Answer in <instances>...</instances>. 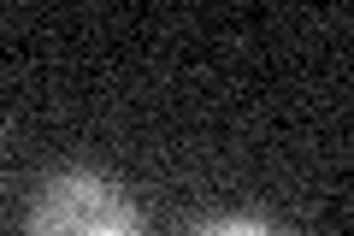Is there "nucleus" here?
Instances as JSON below:
<instances>
[{
    "label": "nucleus",
    "mask_w": 354,
    "mask_h": 236,
    "mask_svg": "<svg viewBox=\"0 0 354 236\" xmlns=\"http://www.w3.org/2000/svg\"><path fill=\"white\" fill-rule=\"evenodd\" d=\"M183 236H295V230L278 219H260V212H213V219H195Z\"/></svg>",
    "instance_id": "f03ea898"
},
{
    "label": "nucleus",
    "mask_w": 354,
    "mask_h": 236,
    "mask_svg": "<svg viewBox=\"0 0 354 236\" xmlns=\"http://www.w3.org/2000/svg\"><path fill=\"white\" fill-rule=\"evenodd\" d=\"M24 236H142V207L106 172H53L30 201Z\"/></svg>",
    "instance_id": "f257e3e1"
}]
</instances>
